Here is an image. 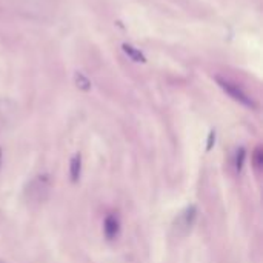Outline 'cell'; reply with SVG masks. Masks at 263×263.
I'll return each mask as SVG.
<instances>
[{
    "instance_id": "cell-8",
    "label": "cell",
    "mask_w": 263,
    "mask_h": 263,
    "mask_svg": "<svg viewBox=\"0 0 263 263\" xmlns=\"http://www.w3.org/2000/svg\"><path fill=\"white\" fill-rule=\"evenodd\" d=\"M254 163H255V168H260V167H261V149H260V148L255 149V154H254Z\"/></svg>"
},
{
    "instance_id": "cell-1",
    "label": "cell",
    "mask_w": 263,
    "mask_h": 263,
    "mask_svg": "<svg viewBox=\"0 0 263 263\" xmlns=\"http://www.w3.org/2000/svg\"><path fill=\"white\" fill-rule=\"evenodd\" d=\"M216 80H217L219 86H220L231 98H234L236 102H239L240 105H243V107H246V108H255L254 100H252L239 85H236V83H233V82H229V80H226V79H222V77H216Z\"/></svg>"
},
{
    "instance_id": "cell-7",
    "label": "cell",
    "mask_w": 263,
    "mask_h": 263,
    "mask_svg": "<svg viewBox=\"0 0 263 263\" xmlns=\"http://www.w3.org/2000/svg\"><path fill=\"white\" fill-rule=\"evenodd\" d=\"M245 159H246V151L243 148H239L237 149V154H236V162H234L237 173H242V170L245 167Z\"/></svg>"
},
{
    "instance_id": "cell-2",
    "label": "cell",
    "mask_w": 263,
    "mask_h": 263,
    "mask_svg": "<svg viewBox=\"0 0 263 263\" xmlns=\"http://www.w3.org/2000/svg\"><path fill=\"white\" fill-rule=\"evenodd\" d=\"M195 220H197V208L194 205H191V206L185 208L177 216V219L174 222V231L179 236H186L195 225Z\"/></svg>"
},
{
    "instance_id": "cell-4",
    "label": "cell",
    "mask_w": 263,
    "mask_h": 263,
    "mask_svg": "<svg viewBox=\"0 0 263 263\" xmlns=\"http://www.w3.org/2000/svg\"><path fill=\"white\" fill-rule=\"evenodd\" d=\"M82 176V157L80 154H74L70 162V177L73 183H77Z\"/></svg>"
},
{
    "instance_id": "cell-6",
    "label": "cell",
    "mask_w": 263,
    "mask_h": 263,
    "mask_svg": "<svg viewBox=\"0 0 263 263\" xmlns=\"http://www.w3.org/2000/svg\"><path fill=\"white\" fill-rule=\"evenodd\" d=\"M74 82H76V86L82 91H89L91 89V80L83 74V73H76L74 74Z\"/></svg>"
},
{
    "instance_id": "cell-3",
    "label": "cell",
    "mask_w": 263,
    "mask_h": 263,
    "mask_svg": "<svg viewBox=\"0 0 263 263\" xmlns=\"http://www.w3.org/2000/svg\"><path fill=\"white\" fill-rule=\"evenodd\" d=\"M119 233H120L119 219L114 214L107 216V219L103 220V234H105V237H107L108 240H114V239H117Z\"/></svg>"
},
{
    "instance_id": "cell-5",
    "label": "cell",
    "mask_w": 263,
    "mask_h": 263,
    "mask_svg": "<svg viewBox=\"0 0 263 263\" xmlns=\"http://www.w3.org/2000/svg\"><path fill=\"white\" fill-rule=\"evenodd\" d=\"M122 49H123V52H125V54H126L131 60L139 62V63H145V62H146V57L142 54L140 49L134 48L133 45H129V43H123V45H122Z\"/></svg>"
},
{
    "instance_id": "cell-9",
    "label": "cell",
    "mask_w": 263,
    "mask_h": 263,
    "mask_svg": "<svg viewBox=\"0 0 263 263\" xmlns=\"http://www.w3.org/2000/svg\"><path fill=\"white\" fill-rule=\"evenodd\" d=\"M214 142H216V133L211 131V133H209V137H208V146H206L208 151L213 148V143H214Z\"/></svg>"
},
{
    "instance_id": "cell-10",
    "label": "cell",
    "mask_w": 263,
    "mask_h": 263,
    "mask_svg": "<svg viewBox=\"0 0 263 263\" xmlns=\"http://www.w3.org/2000/svg\"><path fill=\"white\" fill-rule=\"evenodd\" d=\"M2 163H4V160H2V149H0V170H2Z\"/></svg>"
}]
</instances>
